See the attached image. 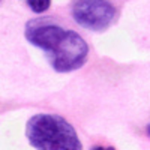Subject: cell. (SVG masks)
<instances>
[{
	"mask_svg": "<svg viewBox=\"0 0 150 150\" xmlns=\"http://www.w3.org/2000/svg\"><path fill=\"white\" fill-rule=\"evenodd\" d=\"M92 150H116V149H114V147H107V149H105V147H101V146H96V147H93Z\"/></svg>",
	"mask_w": 150,
	"mask_h": 150,
	"instance_id": "obj_5",
	"label": "cell"
},
{
	"mask_svg": "<svg viewBox=\"0 0 150 150\" xmlns=\"http://www.w3.org/2000/svg\"><path fill=\"white\" fill-rule=\"evenodd\" d=\"M26 39L47 54L56 72H72L84 66L89 45L74 30H66L50 18H33L26 24Z\"/></svg>",
	"mask_w": 150,
	"mask_h": 150,
	"instance_id": "obj_1",
	"label": "cell"
},
{
	"mask_svg": "<svg viewBox=\"0 0 150 150\" xmlns=\"http://www.w3.org/2000/svg\"><path fill=\"white\" fill-rule=\"evenodd\" d=\"M147 134L150 135V125H149V126H147Z\"/></svg>",
	"mask_w": 150,
	"mask_h": 150,
	"instance_id": "obj_6",
	"label": "cell"
},
{
	"mask_svg": "<svg viewBox=\"0 0 150 150\" xmlns=\"http://www.w3.org/2000/svg\"><path fill=\"white\" fill-rule=\"evenodd\" d=\"M72 17L83 29L104 32L116 18V8L108 0H77L72 6Z\"/></svg>",
	"mask_w": 150,
	"mask_h": 150,
	"instance_id": "obj_3",
	"label": "cell"
},
{
	"mask_svg": "<svg viewBox=\"0 0 150 150\" xmlns=\"http://www.w3.org/2000/svg\"><path fill=\"white\" fill-rule=\"evenodd\" d=\"M27 6L35 12V14H42L47 12L51 6V0H26Z\"/></svg>",
	"mask_w": 150,
	"mask_h": 150,
	"instance_id": "obj_4",
	"label": "cell"
},
{
	"mask_svg": "<svg viewBox=\"0 0 150 150\" xmlns=\"http://www.w3.org/2000/svg\"><path fill=\"white\" fill-rule=\"evenodd\" d=\"M26 137L36 150H83L74 126L57 114H35L26 126Z\"/></svg>",
	"mask_w": 150,
	"mask_h": 150,
	"instance_id": "obj_2",
	"label": "cell"
}]
</instances>
